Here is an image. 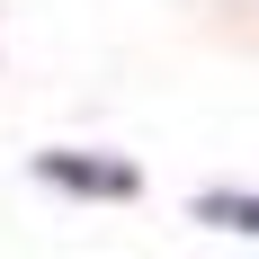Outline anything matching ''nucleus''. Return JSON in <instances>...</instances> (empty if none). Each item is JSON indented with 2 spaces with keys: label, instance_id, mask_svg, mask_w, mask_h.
<instances>
[{
  "label": "nucleus",
  "instance_id": "2",
  "mask_svg": "<svg viewBox=\"0 0 259 259\" xmlns=\"http://www.w3.org/2000/svg\"><path fill=\"white\" fill-rule=\"evenodd\" d=\"M197 224H224V233H259V197H241V188H206V197H197Z\"/></svg>",
  "mask_w": 259,
  "mask_h": 259
},
{
  "label": "nucleus",
  "instance_id": "1",
  "mask_svg": "<svg viewBox=\"0 0 259 259\" xmlns=\"http://www.w3.org/2000/svg\"><path fill=\"white\" fill-rule=\"evenodd\" d=\"M36 179L45 188H63V197H134L143 188V170L134 161H116V152H36Z\"/></svg>",
  "mask_w": 259,
  "mask_h": 259
}]
</instances>
